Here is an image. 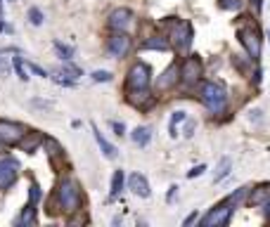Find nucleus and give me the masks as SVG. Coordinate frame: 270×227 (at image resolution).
Instances as JSON below:
<instances>
[{"label":"nucleus","mask_w":270,"mask_h":227,"mask_svg":"<svg viewBox=\"0 0 270 227\" xmlns=\"http://www.w3.org/2000/svg\"><path fill=\"white\" fill-rule=\"evenodd\" d=\"M206 171V166L204 163H199V166H197V168H192V171H190V173H187V178H197V175H202Z\"/></svg>","instance_id":"35"},{"label":"nucleus","mask_w":270,"mask_h":227,"mask_svg":"<svg viewBox=\"0 0 270 227\" xmlns=\"http://www.w3.org/2000/svg\"><path fill=\"white\" fill-rule=\"evenodd\" d=\"M133 22V12L128 7H119V10H114L109 14V29L111 31H126Z\"/></svg>","instance_id":"11"},{"label":"nucleus","mask_w":270,"mask_h":227,"mask_svg":"<svg viewBox=\"0 0 270 227\" xmlns=\"http://www.w3.org/2000/svg\"><path fill=\"white\" fill-rule=\"evenodd\" d=\"M22 137H24V128L19 126V123L0 119V144H5V147H14V144H19Z\"/></svg>","instance_id":"7"},{"label":"nucleus","mask_w":270,"mask_h":227,"mask_svg":"<svg viewBox=\"0 0 270 227\" xmlns=\"http://www.w3.org/2000/svg\"><path fill=\"white\" fill-rule=\"evenodd\" d=\"M128 102L135 109H150L154 104V95H150L147 88H140V90H128Z\"/></svg>","instance_id":"12"},{"label":"nucleus","mask_w":270,"mask_h":227,"mask_svg":"<svg viewBox=\"0 0 270 227\" xmlns=\"http://www.w3.org/2000/svg\"><path fill=\"white\" fill-rule=\"evenodd\" d=\"M268 199H270V187L268 184H261V187H256V189L249 194V204L251 206H266Z\"/></svg>","instance_id":"18"},{"label":"nucleus","mask_w":270,"mask_h":227,"mask_svg":"<svg viewBox=\"0 0 270 227\" xmlns=\"http://www.w3.org/2000/svg\"><path fill=\"white\" fill-rule=\"evenodd\" d=\"M218 5L223 10H239L242 7V0H218Z\"/></svg>","instance_id":"29"},{"label":"nucleus","mask_w":270,"mask_h":227,"mask_svg":"<svg viewBox=\"0 0 270 227\" xmlns=\"http://www.w3.org/2000/svg\"><path fill=\"white\" fill-rule=\"evenodd\" d=\"M197 220H199V216H197V211H195V213H190V216L185 218L183 227H190V225H192V223H197Z\"/></svg>","instance_id":"36"},{"label":"nucleus","mask_w":270,"mask_h":227,"mask_svg":"<svg viewBox=\"0 0 270 227\" xmlns=\"http://www.w3.org/2000/svg\"><path fill=\"white\" fill-rule=\"evenodd\" d=\"M232 208L235 206L230 204V199L223 201V204L214 206L204 218H202V227H220V225H227L230 223V216H232Z\"/></svg>","instance_id":"3"},{"label":"nucleus","mask_w":270,"mask_h":227,"mask_svg":"<svg viewBox=\"0 0 270 227\" xmlns=\"http://www.w3.org/2000/svg\"><path fill=\"white\" fill-rule=\"evenodd\" d=\"M187 116H185V111H175L173 114V119H171V137H175L178 133H175V123H180V121H185Z\"/></svg>","instance_id":"30"},{"label":"nucleus","mask_w":270,"mask_h":227,"mask_svg":"<svg viewBox=\"0 0 270 227\" xmlns=\"http://www.w3.org/2000/svg\"><path fill=\"white\" fill-rule=\"evenodd\" d=\"M145 50H168V43H166V38L162 36H154V38H147L145 43H142Z\"/></svg>","instance_id":"22"},{"label":"nucleus","mask_w":270,"mask_h":227,"mask_svg":"<svg viewBox=\"0 0 270 227\" xmlns=\"http://www.w3.org/2000/svg\"><path fill=\"white\" fill-rule=\"evenodd\" d=\"M173 38H175V50L187 52L190 45H192V26H190V22H178L175 31H173Z\"/></svg>","instance_id":"9"},{"label":"nucleus","mask_w":270,"mask_h":227,"mask_svg":"<svg viewBox=\"0 0 270 227\" xmlns=\"http://www.w3.org/2000/svg\"><path fill=\"white\" fill-rule=\"evenodd\" d=\"M199 97H202V102H204L214 114H223V111L227 109L225 90L218 86V83H214V81H204V83H199Z\"/></svg>","instance_id":"2"},{"label":"nucleus","mask_w":270,"mask_h":227,"mask_svg":"<svg viewBox=\"0 0 270 227\" xmlns=\"http://www.w3.org/2000/svg\"><path fill=\"white\" fill-rule=\"evenodd\" d=\"M178 76H180L178 66H175V64L168 66V69L159 76V81H157V92H166V90H171V88L178 83Z\"/></svg>","instance_id":"14"},{"label":"nucleus","mask_w":270,"mask_h":227,"mask_svg":"<svg viewBox=\"0 0 270 227\" xmlns=\"http://www.w3.org/2000/svg\"><path fill=\"white\" fill-rule=\"evenodd\" d=\"M150 66L147 64H133L128 71V78H126V86H128V90H140V88H150Z\"/></svg>","instance_id":"6"},{"label":"nucleus","mask_w":270,"mask_h":227,"mask_svg":"<svg viewBox=\"0 0 270 227\" xmlns=\"http://www.w3.org/2000/svg\"><path fill=\"white\" fill-rule=\"evenodd\" d=\"M266 216L270 218V199H268V201H266Z\"/></svg>","instance_id":"40"},{"label":"nucleus","mask_w":270,"mask_h":227,"mask_svg":"<svg viewBox=\"0 0 270 227\" xmlns=\"http://www.w3.org/2000/svg\"><path fill=\"white\" fill-rule=\"evenodd\" d=\"M54 50H57V52H59V57H62V59H71V57H74V50H71V47H69V45H64V43H59V41H54Z\"/></svg>","instance_id":"24"},{"label":"nucleus","mask_w":270,"mask_h":227,"mask_svg":"<svg viewBox=\"0 0 270 227\" xmlns=\"http://www.w3.org/2000/svg\"><path fill=\"white\" fill-rule=\"evenodd\" d=\"M202 71H204V64L197 54H190L185 57L183 64H180V81L183 83H197L202 78Z\"/></svg>","instance_id":"5"},{"label":"nucleus","mask_w":270,"mask_h":227,"mask_svg":"<svg viewBox=\"0 0 270 227\" xmlns=\"http://www.w3.org/2000/svg\"><path fill=\"white\" fill-rule=\"evenodd\" d=\"M43 144H45V151H48V156H50L53 163H59L64 159V149H62V144L54 140V137H45Z\"/></svg>","instance_id":"16"},{"label":"nucleus","mask_w":270,"mask_h":227,"mask_svg":"<svg viewBox=\"0 0 270 227\" xmlns=\"http://www.w3.org/2000/svg\"><path fill=\"white\" fill-rule=\"evenodd\" d=\"M93 135H95V140H98L102 154H105L107 159H116V147H114V144H109L107 137H105V135H102V133L98 130V126H93Z\"/></svg>","instance_id":"17"},{"label":"nucleus","mask_w":270,"mask_h":227,"mask_svg":"<svg viewBox=\"0 0 270 227\" xmlns=\"http://www.w3.org/2000/svg\"><path fill=\"white\" fill-rule=\"evenodd\" d=\"M247 192H249L247 187H242V189H237V194H232V196H230V204H232V206H237L239 201H242V199L247 196Z\"/></svg>","instance_id":"32"},{"label":"nucleus","mask_w":270,"mask_h":227,"mask_svg":"<svg viewBox=\"0 0 270 227\" xmlns=\"http://www.w3.org/2000/svg\"><path fill=\"white\" fill-rule=\"evenodd\" d=\"M239 43L244 45V50L251 59H259L261 57V36L256 31V26H244L239 29Z\"/></svg>","instance_id":"4"},{"label":"nucleus","mask_w":270,"mask_h":227,"mask_svg":"<svg viewBox=\"0 0 270 227\" xmlns=\"http://www.w3.org/2000/svg\"><path fill=\"white\" fill-rule=\"evenodd\" d=\"M232 62H235V66H237L239 71H247V62H244V59H242V54H235V57H232Z\"/></svg>","instance_id":"33"},{"label":"nucleus","mask_w":270,"mask_h":227,"mask_svg":"<svg viewBox=\"0 0 270 227\" xmlns=\"http://www.w3.org/2000/svg\"><path fill=\"white\" fill-rule=\"evenodd\" d=\"M29 69H31V71H33L36 76H43V78H50V76H48V71H45V69H41L38 64H29Z\"/></svg>","instance_id":"34"},{"label":"nucleus","mask_w":270,"mask_h":227,"mask_svg":"<svg viewBox=\"0 0 270 227\" xmlns=\"http://www.w3.org/2000/svg\"><path fill=\"white\" fill-rule=\"evenodd\" d=\"M128 187H130V192L135 196H140V199H147V196L152 194V189H150V182H147V178L140 173H133L128 178Z\"/></svg>","instance_id":"13"},{"label":"nucleus","mask_w":270,"mask_h":227,"mask_svg":"<svg viewBox=\"0 0 270 227\" xmlns=\"http://www.w3.org/2000/svg\"><path fill=\"white\" fill-rule=\"evenodd\" d=\"M38 201H41V187L36 182H31V187H29V204L36 206Z\"/></svg>","instance_id":"27"},{"label":"nucleus","mask_w":270,"mask_h":227,"mask_svg":"<svg viewBox=\"0 0 270 227\" xmlns=\"http://www.w3.org/2000/svg\"><path fill=\"white\" fill-rule=\"evenodd\" d=\"M230 168H232V161L230 159H220V163H218L216 173H214V182H220V180H225L227 175H230Z\"/></svg>","instance_id":"21"},{"label":"nucleus","mask_w":270,"mask_h":227,"mask_svg":"<svg viewBox=\"0 0 270 227\" xmlns=\"http://www.w3.org/2000/svg\"><path fill=\"white\" fill-rule=\"evenodd\" d=\"M93 81H95V83H109V81H111V74H109V71H93Z\"/></svg>","instance_id":"31"},{"label":"nucleus","mask_w":270,"mask_h":227,"mask_svg":"<svg viewBox=\"0 0 270 227\" xmlns=\"http://www.w3.org/2000/svg\"><path fill=\"white\" fill-rule=\"evenodd\" d=\"M12 64H14V71H17V76H19L22 81H29V74H26V66H24L22 57H14V59H12Z\"/></svg>","instance_id":"25"},{"label":"nucleus","mask_w":270,"mask_h":227,"mask_svg":"<svg viewBox=\"0 0 270 227\" xmlns=\"http://www.w3.org/2000/svg\"><path fill=\"white\" fill-rule=\"evenodd\" d=\"M175 194H178V184H173L171 189H168V201H173V199H175Z\"/></svg>","instance_id":"39"},{"label":"nucleus","mask_w":270,"mask_h":227,"mask_svg":"<svg viewBox=\"0 0 270 227\" xmlns=\"http://www.w3.org/2000/svg\"><path fill=\"white\" fill-rule=\"evenodd\" d=\"M57 204L64 213H76L81 208V187L74 178H64L57 184Z\"/></svg>","instance_id":"1"},{"label":"nucleus","mask_w":270,"mask_h":227,"mask_svg":"<svg viewBox=\"0 0 270 227\" xmlns=\"http://www.w3.org/2000/svg\"><path fill=\"white\" fill-rule=\"evenodd\" d=\"M111 128H114V133H116V135H123V133H126V126H123V123H119V121H114V123H111Z\"/></svg>","instance_id":"37"},{"label":"nucleus","mask_w":270,"mask_h":227,"mask_svg":"<svg viewBox=\"0 0 270 227\" xmlns=\"http://www.w3.org/2000/svg\"><path fill=\"white\" fill-rule=\"evenodd\" d=\"M130 137H133V142H135L138 147H145V144H150V140H152V128L150 126H140V128H135L130 133Z\"/></svg>","instance_id":"19"},{"label":"nucleus","mask_w":270,"mask_h":227,"mask_svg":"<svg viewBox=\"0 0 270 227\" xmlns=\"http://www.w3.org/2000/svg\"><path fill=\"white\" fill-rule=\"evenodd\" d=\"M17 175H19V161L2 159L0 161V189H10L17 182Z\"/></svg>","instance_id":"8"},{"label":"nucleus","mask_w":270,"mask_h":227,"mask_svg":"<svg viewBox=\"0 0 270 227\" xmlns=\"http://www.w3.org/2000/svg\"><path fill=\"white\" fill-rule=\"evenodd\" d=\"M121 187H123V171H114V178H111V196H119Z\"/></svg>","instance_id":"23"},{"label":"nucleus","mask_w":270,"mask_h":227,"mask_svg":"<svg viewBox=\"0 0 270 227\" xmlns=\"http://www.w3.org/2000/svg\"><path fill=\"white\" fill-rule=\"evenodd\" d=\"M43 140H45L43 133L31 130V133H24V137L19 140V147H22V151H26V154H33V151L43 144Z\"/></svg>","instance_id":"15"},{"label":"nucleus","mask_w":270,"mask_h":227,"mask_svg":"<svg viewBox=\"0 0 270 227\" xmlns=\"http://www.w3.org/2000/svg\"><path fill=\"white\" fill-rule=\"evenodd\" d=\"M62 71H64V74L69 76L71 81L81 78V69H78V66H74V64H69V59H66V64H64V69H62Z\"/></svg>","instance_id":"28"},{"label":"nucleus","mask_w":270,"mask_h":227,"mask_svg":"<svg viewBox=\"0 0 270 227\" xmlns=\"http://www.w3.org/2000/svg\"><path fill=\"white\" fill-rule=\"evenodd\" d=\"M29 22H31L33 26H41V24H43V12L38 10V7H31V10H29Z\"/></svg>","instance_id":"26"},{"label":"nucleus","mask_w":270,"mask_h":227,"mask_svg":"<svg viewBox=\"0 0 270 227\" xmlns=\"http://www.w3.org/2000/svg\"><path fill=\"white\" fill-rule=\"evenodd\" d=\"M17 225H36V206L26 204L22 211V216L17 218Z\"/></svg>","instance_id":"20"},{"label":"nucleus","mask_w":270,"mask_h":227,"mask_svg":"<svg viewBox=\"0 0 270 227\" xmlns=\"http://www.w3.org/2000/svg\"><path fill=\"white\" fill-rule=\"evenodd\" d=\"M107 47L114 57H126V54L130 52V36L126 31H116L111 38H109Z\"/></svg>","instance_id":"10"},{"label":"nucleus","mask_w":270,"mask_h":227,"mask_svg":"<svg viewBox=\"0 0 270 227\" xmlns=\"http://www.w3.org/2000/svg\"><path fill=\"white\" fill-rule=\"evenodd\" d=\"M195 133V121H187V128H185V137H192Z\"/></svg>","instance_id":"38"}]
</instances>
